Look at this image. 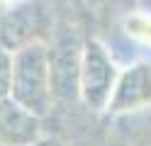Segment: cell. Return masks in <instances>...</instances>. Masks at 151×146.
Listing matches in <instances>:
<instances>
[{
    "label": "cell",
    "mask_w": 151,
    "mask_h": 146,
    "mask_svg": "<svg viewBox=\"0 0 151 146\" xmlns=\"http://www.w3.org/2000/svg\"><path fill=\"white\" fill-rule=\"evenodd\" d=\"M10 100L34 117H46L54 105L49 44L34 42L12 54V90Z\"/></svg>",
    "instance_id": "6da1fadb"
},
{
    "label": "cell",
    "mask_w": 151,
    "mask_h": 146,
    "mask_svg": "<svg viewBox=\"0 0 151 146\" xmlns=\"http://www.w3.org/2000/svg\"><path fill=\"white\" fill-rule=\"evenodd\" d=\"M117 66L98 39H88L81 51V73H78V95L90 110H107L110 97L117 85Z\"/></svg>",
    "instance_id": "7a4b0ae2"
},
{
    "label": "cell",
    "mask_w": 151,
    "mask_h": 146,
    "mask_svg": "<svg viewBox=\"0 0 151 146\" xmlns=\"http://www.w3.org/2000/svg\"><path fill=\"white\" fill-rule=\"evenodd\" d=\"M46 15L44 7L32 0H17L0 10V46L10 54L24 49L27 44L44 42Z\"/></svg>",
    "instance_id": "3957f363"
},
{
    "label": "cell",
    "mask_w": 151,
    "mask_h": 146,
    "mask_svg": "<svg viewBox=\"0 0 151 146\" xmlns=\"http://www.w3.org/2000/svg\"><path fill=\"white\" fill-rule=\"evenodd\" d=\"M81 51L71 39H56L49 46V66H51V85L54 97H71L78 93V73H81Z\"/></svg>",
    "instance_id": "277c9868"
},
{
    "label": "cell",
    "mask_w": 151,
    "mask_h": 146,
    "mask_svg": "<svg viewBox=\"0 0 151 146\" xmlns=\"http://www.w3.org/2000/svg\"><path fill=\"white\" fill-rule=\"evenodd\" d=\"M149 102H151V66L149 63H134L124 73H119L107 110L127 112V110L144 107Z\"/></svg>",
    "instance_id": "5b68a950"
},
{
    "label": "cell",
    "mask_w": 151,
    "mask_h": 146,
    "mask_svg": "<svg viewBox=\"0 0 151 146\" xmlns=\"http://www.w3.org/2000/svg\"><path fill=\"white\" fill-rule=\"evenodd\" d=\"M42 136V119L12 100L0 102V144L32 146Z\"/></svg>",
    "instance_id": "8992f818"
},
{
    "label": "cell",
    "mask_w": 151,
    "mask_h": 146,
    "mask_svg": "<svg viewBox=\"0 0 151 146\" xmlns=\"http://www.w3.org/2000/svg\"><path fill=\"white\" fill-rule=\"evenodd\" d=\"M12 90V54L0 46V102L10 100Z\"/></svg>",
    "instance_id": "52a82bcc"
},
{
    "label": "cell",
    "mask_w": 151,
    "mask_h": 146,
    "mask_svg": "<svg viewBox=\"0 0 151 146\" xmlns=\"http://www.w3.org/2000/svg\"><path fill=\"white\" fill-rule=\"evenodd\" d=\"M3 3H10V0H0V5H3Z\"/></svg>",
    "instance_id": "ba28073f"
},
{
    "label": "cell",
    "mask_w": 151,
    "mask_h": 146,
    "mask_svg": "<svg viewBox=\"0 0 151 146\" xmlns=\"http://www.w3.org/2000/svg\"><path fill=\"white\" fill-rule=\"evenodd\" d=\"M146 3H151V0H146Z\"/></svg>",
    "instance_id": "9c48e42d"
}]
</instances>
